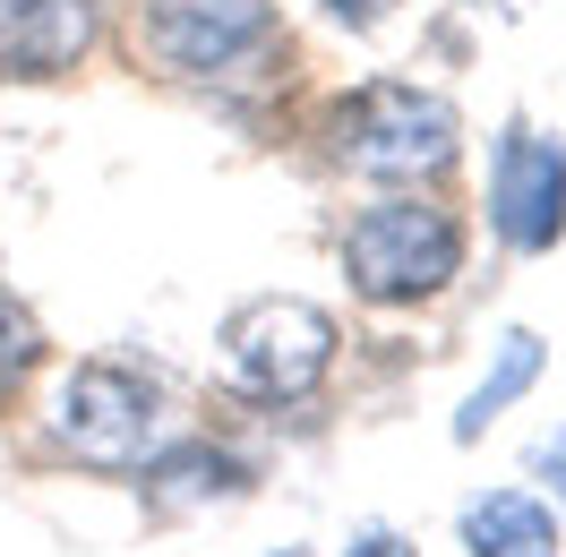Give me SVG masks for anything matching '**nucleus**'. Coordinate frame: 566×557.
Instances as JSON below:
<instances>
[{"mask_svg": "<svg viewBox=\"0 0 566 557\" xmlns=\"http://www.w3.org/2000/svg\"><path fill=\"white\" fill-rule=\"evenodd\" d=\"M541 378H549V344H541L532 326H497V344H490V360H481V378L463 386L447 438H455V446H481V438H490V429L515 412Z\"/></svg>", "mask_w": 566, "mask_h": 557, "instance_id": "nucleus-10", "label": "nucleus"}, {"mask_svg": "<svg viewBox=\"0 0 566 557\" xmlns=\"http://www.w3.org/2000/svg\"><path fill=\"white\" fill-rule=\"evenodd\" d=\"M214 360L249 403H310L344 360V326L310 292H249L214 326Z\"/></svg>", "mask_w": 566, "mask_h": 557, "instance_id": "nucleus-3", "label": "nucleus"}, {"mask_svg": "<svg viewBox=\"0 0 566 557\" xmlns=\"http://www.w3.org/2000/svg\"><path fill=\"white\" fill-rule=\"evenodd\" d=\"M258 472H249L241 446H223V438H164V446L138 463V506L164 523H189V515H223V506H241Z\"/></svg>", "mask_w": 566, "mask_h": 557, "instance_id": "nucleus-8", "label": "nucleus"}, {"mask_svg": "<svg viewBox=\"0 0 566 557\" xmlns=\"http://www.w3.org/2000/svg\"><path fill=\"white\" fill-rule=\"evenodd\" d=\"M344 557H421V540H412L403 523H353Z\"/></svg>", "mask_w": 566, "mask_h": 557, "instance_id": "nucleus-14", "label": "nucleus"}, {"mask_svg": "<svg viewBox=\"0 0 566 557\" xmlns=\"http://www.w3.org/2000/svg\"><path fill=\"white\" fill-rule=\"evenodd\" d=\"M52 446L77 454L86 472H138L164 446V386L155 369L120 351H86L52 386Z\"/></svg>", "mask_w": 566, "mask_h": 557, "instance_id": "nucleus-4", "label": "nucleus"}, {"mask_svg": "<svg viewBox=\"0 0 566 557\" xmlns=\"http://www.w3.org/2000/svg\"><path fill=\"white\" fill-rule=\"evenodd\" d=\"M266 557H318V549H266Z\"/></svg>", "mask_w": 566, "mask_h": 557, "instance_id": "nucleus-16", "label": "nucleus"}, {"mask_svg": "<svg viewBox=\"0 0 566 557\" xmlns=\"http://www.w3.org/2000/svg\"><path fill=\"white\" fill-rule=\"evenodd\" d=\"M481 207L506 258H549L566 249V138L541 129L532 112H506L490 138V180H481Z\"/></svg>", "mask_w": 566, "mask_h": 557, "instance_id": "nucleus-6", "label": "nucleus"}, {"mask_svg": "<svg viewBox=\"0 0 566 557\" xmlns=\"http://www.w3.org/2000/svg\"><path fill=\"white\" fill-rule=\"evenodd\" d=\"M35 369H43V326H35L27 301H9V292H0V403L35 378Z\"/></svg>", "mask_w": 566, "mask_h": 557, "instance_id": "nucleus-11", "label": "nucleus"}, {"mask_svg": "<svg viewBox=\"0 0 566 557\" xmlns=\"http://www.w3.org/2000/svg\"><path fill=\"white\" fill-rule=\"evenodd\" d=\"M138 52L180 86H232L283 61V0H138Z\"/></svg>", "mask_w": 566, "mask_h": 557, "instance_id": "nucleus-5", "label": "nucleus"}, {"mask_svg": "<svg viewBox=\"0 0 566 557\" xmlns=\"http://www.w3.org/2000/svg\"><path fill=\"white\" fill-rule=\"evenodd\" d=\"M455 549L463 557H558V506L524 481L472 488L455 506Z\"/></svg>", "mask_w": 566, "mask_h": 557, "instance_id": "nucleus-9", "label": "nucleus"}, {"mask_svg": "<svg viewBox=\"0 0 566 557\" xmlns=\"http://www.w3.org/2000/svg\"><path fill=\"white\" fill-rule=\"evenodd\" d=\"M524 463H532V481H541V497H549V506L566 515V420L532 438V454H524Z\"/></svg>", "mask_w": 566, "mask_h": 557, "instance_id": "nucleus-12", "label": "nucleus"}, {"mask_svg": "<svg viewBox=\"0 0 566 557\" xmlns=\"http://www.w3.org/2000/svg\"><path fill=\"white\" fill-rule=\"evenodd\" d=\"M326 164L369 189H438L463 164V112L421 77H360L318 120Z\"/></svg>", "mask_w": 566, "mask_h": 557, "instance_id": "nucleus-1", "label": "nucleus"}, {"mask_svg": "<svg viewBox=\"0 0 566 557\" xmlns=\"http://www.w3.org/2000/svg\"><path fill=\"white\" fill-rule=\"evenodd\" d=\"M104 43V0H0V77L61 86Z\"/></svg>", "mask_w": 566, "mask_h": 557, "instance_id": "nucleus-7", "label": "nucleus"}, {"mask_svg": "<svg viewBox=\"0 0 566 557\" xmlns=\"http://www.w3.org/2000/svg\"><path fill=\"white\" fill-rule=\"evenodd\" d=\"M326 27H344V35H387L395 18H403V0H318Z\"/></svg>", "mask_w": 566, "mask_h": 557, "instance_id": "nucleus-13", "label": "nucleus"}, {"mask_svg": "<svg viewBox=\"0 0 566 557\" xmlns=\"http://www.w3.org/2000/svg\"><path fill=\"white\" fill-rule=\"evenodd\" d=\"M463 9H481V18H515L524 0H463Z\"/></svg>", "mask_w": 566, "mask_h": 557, "instance_id": "nucleus-15", "label": "nucleus"}, {"mask_svg": "<svg viewBox=\"0 0 566 557\" xmlns=\"http://www.w3.org/2000/svg\"><path fill=\"white\" fill-rule=\"evenodd\" d=\"M463 232L455 207H438L429 189H387V198H369V207L344 223V283H353L369 309H429V301H447L463 275Z\"/></svg>", "mask_w": 566, "mask_h": 557, "instance_id": "nucleus-2", "label": "nucleus"}]
</instances>
